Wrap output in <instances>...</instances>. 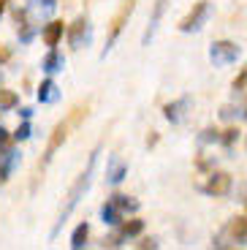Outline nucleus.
I'll return each mask as SVG.
<instances>
[{"mask_svg":"<svg viewBox=\"0 0 247 250\" xmlns=\"http://www.w3.org/2000/svg\"><path fill=\"white\" fill-rule=\"evenodd\" d=\"M245 87H247V68H245V71H242V74L234 79V90H245Z\"/></svg>","mask_w":247,"mask_h":250,"instance_id":"obj_19","label":"nucleus"},{"mask_svg":"<svg viewBox=\"0 0 247 250\" xmlns=\"http://www.w3.org/2000/svg\"><path fill=\"white\" fill-rule=\"evenodd\" d=\"M84 27H87V19H84V17H79V19L74 22V25H71V30H68V44H71V46H79Z\"/></svg>","mask_w":247,"mask_h":250,"instance_id":"obj_9","label":"nucleus"},{"mask_svg":"<svg viewBox=\"0 0 247 250\" xmlns=\"http://www.w3.org/2000/svg\"><path fill=\"white\" fill-rule=\"evenodd\" d=\"M236 136H239V131H236V128H228V131H223V144H234L236 142Z\"/></svg>","mask_w":247,"mask_h":250,"instance_id":"obj_18","label":"nucleus"},{"mask_svg":"<svg viewBox=\"0 0 247 250\" xmlns=\"http://www.w3.org/2000/svg\"><path fill=\"white\" fill-rule=\"evenodd\" d=\"M8 144H11V139H8V133L3 131V128H0V150H6Z\"/></svg>","mask_w":247,"mask_h":250,"instance_id":"obj_21","label":"nucleus"},{"mask_svg":"<svg viewBox=\"0 0 247 250\" xmlns=\"http://www.w3.org/2000/svg\"><path fill=\"white\" fill-rule=\"evenodd\" d=\"M14 106H17V93L0 90V109H14Z\"/></svg>","mask_w":247,"mask_h":250,"instance_id":"obj_14","label":"nucleus"},{"mask_svg":"<svg viewBox=\"0 0 247 250\" xmlns=\"http://www.w3.org/2000/svg\"><path fill=\"white\" fill-rule=\"evenodd\" d=\"M228 234L234 239H247V215L231 220V223H228Z\"/></svg>","mask_w":247,"mask_h":250,"instance_id":"obj_8","label":"nucleus"},{"mask_svg":"<svg viewBox=\"0 0 247 250\" xmlns=\"http://www.w3.org/2000/svg\"><path fill=\"white\" fill-rule=\"evenodd\" d=\"M95 155L98 152H93L90 155V161H87V166H84V171H82L79 177H76V182L71 185V190L65 193V204H62V209H60V218H57V226H55V234H57V229H60L65 220H68V215L74 212V207H76V201H79V196L87 190V185H90V177H93V166H95Z\"/></svg>","mask_w":247,"mask_h":250,"instance_id":"obj_2","label":"nucleus"},{"mask_svg":"<svg viewBox=\"0 0 247 250\" xmlns=\"http://www.w3.org/2000/svg\"><path fill=\"white\" fill-rule=\"evenodd\" d=\"M87 234H90V226L79 223L76 226V231H74V237H71V245H74V248H82V245L87 242Z\"/></svg>","mask_w":247,"mask_h":250,"instance_id":"obj_12","label":"nucleus"},{"mask_svg":"<svg viewBox=\"0 0 247 250\" xmlns=\"http://www.w3.org/2000/svg\"><path fill=\"white\" fill-rule=\"evenodd\" d=\"M111 201H114V204L120 207V209H136V201H130L128 196H111Z\"/></svg>","mask_w":247,"mask_h":250,"instance_id":"obj_17","label":"nucleus"},{"mask_svg":"<svg viewBox=\"0 0 247 250\" xmlns=\"http://www.w3.org/2000/svg\"><path fill=\"white\" fill-rule=\"evenodd\" d=\"M236 55H239V49H236L231 41H220V44L212 46V60L215 62H226V60H231V57H236Z\"/></svg>","mask_w":247,"mask_h":250,"instance_id":"obj_7","label":"nucleus"},{"mask_svg":"<svg viewBox=\"0 0 247 250\" xmlns=\"http://www.w3.org/2000/svg\"><path fill=\"white\" fill-rule=\"evenodd\" d=\"M6 6H8V0H0V14L6 11Z\"/></svg>","mask_w":247,"mask_h":250,"instance_id":"obj_24","label":"nucleus"},{"mask_svg":"<svg viewBox=\"0 0 247 250\" xmlns=\"http://www.w3.org/2000/svg\"><path fill=\"white\" fill-rule=\"evenodd\" d=\"M133 8H136V0H123V6L117 8V14L111 17V25H109V36H106V49H109L114 41H117V36L123 33L125 22H128V17L133 14Z\"/></svg>","mask_w":247,"mask_h":250,"instance_id":"obj_3","label":"nucleus"},{"mask_svg":"<svg viewBox=\"0 0 247 250\" xmlns=\"http://www.w3.org/2000/svg\"><path fill=\"white\" fill-rule=\"evenodd\" d=\"M60 65H62L60 55H57V52L52 49L49 55H46V60H43V68H46V71H57V68H60Z\"/></svg>","mask_w":247,"mask_h":250,"instance_id":"obj_16","label":"nucleus"},{"mask_svg":"<svg viewBox=\"0 0 247 250\" xmlns=\"http://www.w3.org/2000/svg\"><path fill=\"white\" fill-rule=\"evenodd\" d=\"M14 136H17V139H27V136H30V125H27V123H25V125H19Z\"/></svg>","mask_w":247,"mask_h":250,"instance_id":"obj_20","label":"nucleus"},{"mask_svg":"<svg viewBox=\"0 0 247 250\" xmlns=\"http://www.w3.org/2000/svg\"><path fill=\"white\" fill-rule=\"evenodd\" d=\"M38 98H41L43 104L55 101V98H57V87H55V82H52V79L41 82V87H38Z\"/></svg>","mask_w":247,"mask_h":250,"instance_id":"obj_10","label":"nucleus"},{"mask_svg":"<svg viewBox=\"0 0 247 250\" xmlns=\"http://www.w3.org/2000/svg\"><path fill=\"white\" fill-rule=\"evenodd\" d=\"M166 6H168V0H158V3H155V11H152V25H149V33H152V27H155V25H158V19L163 17ZM149 33H147V38H149Z\"/></svg>","mask_w":247,"mask_h":250,"instance_id":"obj_15","label":"nucleus"},{"mask_svg":"<svg viewBox=\"0 0 247 250\" xmlns=\"http://www.w3.org/2000/svg\"><path fill=\"white\" fill-rule=\"evenodd\" d=\"M62 33H65V22H60V19H55V22H49V25L43 27V44L55 49V46L60 44Z\"/></svg>","mask_w":247,"mask_h":250,"instance_id":"obj_6","label":"nucleus"},{"mask_svg":"<svg viewBox=\"0 0 247 250\" xmlns=\"http://www.w3.org/2000/svg\"><path fill=\"white\" fill-rule=\"evenodd\" d=\"M87 112H90V101H84V104H76V106L68 112V117H65V120H60V123L55 125V131H52L49 142H46V150H43L41 161H38V174H41V171L46 169V163L52 161V155H55V152L60 150L62 144H65L68 133L74 131V128L82 123V120L87 117Z\"/></svg>","mask_w":247,"mask_h":250,"instance_id":"obj_1","label":"nucleus"},{"mask_svg":"<svg viewBox=\"0 0 247 250\" xmlns=\"http://www.w3.org/2000/svg\"><path fill=\"white\" fill-rule=\"evenodd\" d=\"M123 171H125L123 166H117V169H114V174H111L109 180H114V182H117V180H123Z\"/></svg>","mask_w":247,"mask_h":250,"instance_id":"obj_23","label":"nucleus"},{"mask_svg":"<svg viewBox=\"0 0 247 250\" xmlns=\"http://www.w3.org/2000/svg\"><path fill=\"white\" fill-rule=\"evenodd\" d=\"M103 220H106V223H120V220H123V209H120L114 201L103 204Z\"/></svg>","mask_w":247,"mask_h":250,"instance_id":"obj_11","label":"nucleus"},{"mask_svg":"<svg viewBox=\"0 0 247 250\" xmlns=\"http://www.w3.org/2000/svg\"><path fill=\"white\" fill-rule=\"evenodd\" d=\"M8 57H11V52H8V46H3V44H0V65H3V62H6Z\"/></svg>","mask_w":247,"mask_h":250,"instance_id":"obj_22","label":"nucleus"},{"mask_svg":"<svg viewBox=\"0 0 247 250\" xmlns=\"http://www.w3.org/2000/svg\"><path fill=\"white\" fill-rule=\"evenodd\" d=\"M144 229V223L139 218H133V220H128V223H123V229H120V231L125 234V237H133V234H139Z\"/></svg>","mask_w":247,"mask_h":250,"instance_id":"obj_13","label":"nucleus"},{"mask_svg":"<svg viewBox=\"0 0 247 250\" xmlns=\"http://www.w3.org/2000/svg\"><path fill=\"white\" fill-rule=\"evenodd\" d=\"M204 190H206L209 196H226V193L231 190V174H226V171H217V174H212Z\"/></svg>","mask_w":247,"mask_h":250,"instance_id":"obj_5","label":"nucleus"},{"mask_svg":"<svg viewBox=\"0 0 247 250\" xmlns=\"http://www.w3.org/2000/svg\"><path fill=\"white\" fill-rule=\"evenodd\" d=\"M206 6H209V0H198L196 6H193L190 11L185 14V17L179 19V30H182V33H187V30H193V27H198L201 17L206 14Z\"/></svg>","mask_w":247,"mask_h":250,"instance_id":"obj_4","label":"nucleus"}]
</instances>
